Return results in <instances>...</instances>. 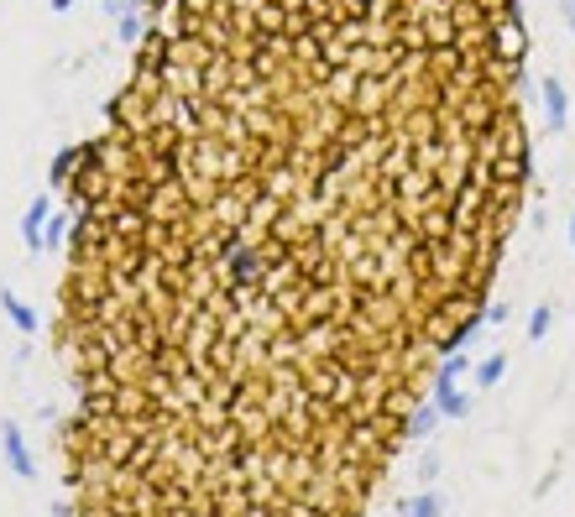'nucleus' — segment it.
<instances>
[{"instance_id": "obj_18", "label": "nucleus", "mask_w": 575, "mask_h": 517, "mask_svg": "<svg viewBox=\"0 0 575 517\" xmlns=\"http://www.w3.org/2000/svg\"><path fill=\"white\" fill-rule=\"evenodd\" d=\"M570 246H575V215H570Z\"/></svg>"}, {"instance_id": "obj_7", "label": "nucleus", "mask_w": 575, "mask_h": 517, "mask_svg": "<svg viewBox=\"0 0 575 517\" xmlns=\"http://www.w3.org/2000/svg\"><path fill=\"white\" fill-rule=\"evenodd\" d=\"M398 517H445V497L440 491H419V497L398 502Z\"/></svg>"}, {"instance_id": "obj_5", "label": "nucleus", "mask_w": 575, "mask_h": 517, "mask_svg": "<svg viewBox=\"0 0 575 517\" xmlns=\"http://www.w3.org/2000/svg\"><path fill=\"white\" fill-rule=\"evenodd\" d=\"M48 215H53V199L48 194H37L27 204V215H21V246H27L32 256L42 251V230H48Z\"/></svg>"}, {"instance_id": "obj_2", "label": "nucleus", "mask_w": 575, "mask_h": 517, "mask_svg": "<svg viewBox=\"0 0 575 517\" xmlns=\"http://www.w3.org/2000/svg\"><path fill=\"white\" fill-rule=\"evenodd\" d=\"M466 371H471V356H466V350H455V356H445L440 366H434V376H429V397H434V408H440L445 418H466L471 413V392L455 387V376H466Z\"/></svg>"}, {"instance_id": "obj_11", "label": "nucleus", "mask_w": 575, "mask_h": 517, "mask_svg": "<svg viewBox=\"0 0 575 517\" xmlns=\"http://www.w3.org/2000/svg\"><path fill=\"white\" fill-rule=\"evenodd\" d=\"M74 162H79V147H63V152L53 157V168H48V173H53V188H63V183H68V173H74Z\"/></svg>"}, {"instance_id": "obj_13", "label": "nucleus", "mask_w": 575, "mask_h": 517, "mask_svg": "<svg viewBox=\"0 0 575 517\" xmlns=\"http://www.w3.org/2000/svg\"><path fill=\"white\" fill-rule=\"evenodd\" d=\"M440 470H445V455H419V481H424V486L440 481Z\"/></svg>"}, {"instance_id": "obj_16", "label": "nucleus", "mask_w": 575, "mask_h": 517, "mask_svg": "<svg viewBox=\"0 0 575 517\" xmlns=\"http://www.w3.org/2000/svg\"><path fill=\"white\" fill-rule=\"evenodd\" d=\"M53 517H74V502H53Z\"/></svg>"}, {"instance_id": "obj_14", "label": "nucleus", "mask_w": 575, "mask_h": 517, "mask_svg": "<svg viewBox=\"0 0 575 517\" xmlns=\"http://www.w3.org/2000/svg\"><path fill=\"white\" fill-rule=\"evenodd\" d=\"M508 314H513L508 303H487V324H508Z\"/></svg>"}, {"instance_id": "obj_3", "label": "nucleus", "mask_w": 575, "mask_h": 517, "mask_svg": "<svg viewBox=\"0 0 575 517\" xmlns=\"http://www.w3.org/2000/svg\"><path fill=\"white\" fill-rule=\"evenodd\" d=\"M0 450H6V460H11V470H16L21 481H32V476H37L32 444H27V434H21V423H16V418H0Z\"/></svg>"}, {"instance_id": "obj_4", "label": "nucleus", "mask_w": 575, "mask_h": 517, "mask_svg": "<svg viewBox=\"0 0 575 517\" xmlns=\"http://www.w3.org/2000/svg\"><path fill=\"white\" fill-rule=\"evenodd\" d=\"M539 100H544V126L549 131H565L570 126V94L560 79H539Z\"/></svg>"}, {"instance_id": "obj_1", "label": "nucleus", "mask_w": 575, "mask_h": 517, "mask_svg": "<svg viewBox=\"0 0 575 517\" xmlns=\"http://www.w3.org/2000/svg\"><path fill=\"white\" fill-rule=\"evenodd\" d=\"M68 173L74 517H366L534 178L518 0H136Z\"/></svg>"}, {"instance_id": "obj_10", "label": "nucleus", "mask_w": 575, "mask_h": 517, "mask_svg": "<svg viewBox=\"0 0 575 517\" xmlns=\"http://www.w3.org/2000/svg\"><path fill=\"white\" fill-rule=\"evenodd\" d=\"M502 371H508V356H502V350H492V356L476 366V387H497Z\"/></svg>"}, {"instance_id": "obj_15", "label": "nucleus", "mask_w": 575, "mask_h": 517, "mask_svg": "<svg viewBox=\"0 0 575 517\" xmlns=\"http://www.w3.org/2000/svg\"><path fill=\"white\" fill-rule=\"evenodd\" d=\"M565 27H570V37H575V0H565Z\"/></svg>"}, {"instance_id": "obj_6", "label": "nucleus", "mask_w": 575, "mask_h": 517, "mask_svg": "<svg viewBox=\"0 0 575 517\" xmlns=\"http://www.w3.org/2000/svg\"><path fill=\"white\" fill-rule=\"evenodd\" d=\"M0 309H6V319L21 329V335H37V309H32V303H21L11 288H0Z\"/></svg>"}, {"instance_id": "obj_17", "label": "nucleus", "mask_w": 575, "mask_h": 517, "mask_svg": "<svg viewBox=\"0 0 575 517\" xmlns=\"http://www.w3.org/2000/svg\"><path fill=\"white\" fill-rule=\"evenodd\" d=\"M48 6H53V11L63 16V11H74V0H48Z\"/></svg>"}, {"instance_id": "obj_12", "label": "nucleus", "mask_w": 575, "mask_h": 517, "mask_svg": "<svg viewBox=\"0 0 575 517\" xmlns=\"http://www.w3.org/2000/svg\"><path fill=\"white\" fill-rule=\"evenodd\" d=\"M549 324H555V309H549V303H539V309L528 314V340H544Z\"/></svg>"}, {"instance_id": "obj_8", "label": "nucleus", "mask_w": 575, "mask_h": 517, "mask_svg": "<svg viewBox=\"0 0 575 517\" xmlns=\"http://www.w3.org/2000/svg\"><path fill=\"white\" fill-rule=\"evenodd\" d=\"M440 418H445V413L434 408V397H429V403H419V408L408 413V439H429L434 429H440Z\"/></svg>"}, {"instance_id": "obj_9", "label": "nucleus", "mask_w": 575, "mask_h": 517, "mask_svg": "<svg viewBox=\"0 0 575 517\" xmlns=\"http://www.w3.org/2000/svg\"><path fill=\"white\" fill-rule=\"evenodd\" d=\"M68 230H74V215H48V230H42V251H63Z\"/></svg>"}]
</instances>
